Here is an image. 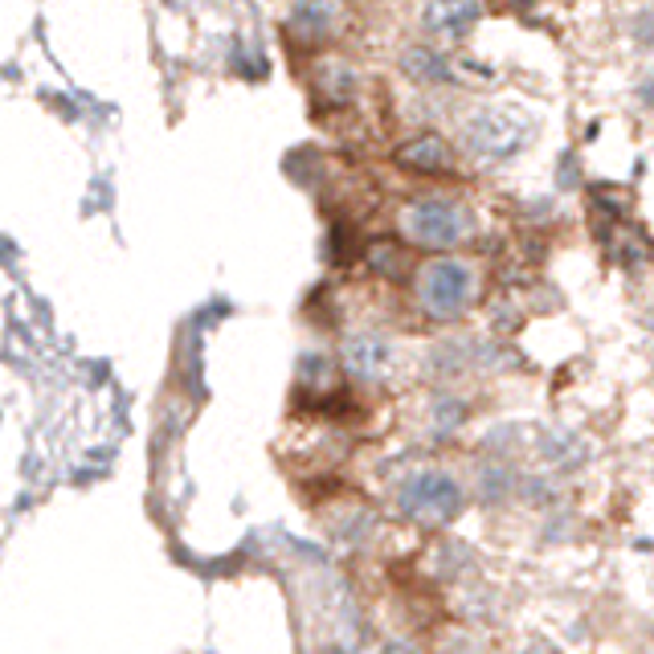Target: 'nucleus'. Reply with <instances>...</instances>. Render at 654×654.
I'll return each instance as SVG.
<instances>
[{
    "instance_id": "nucleus-2",
    "label": "nucleus",
    "mask_w": 654,
    "mask_h": 654,
    "mask_svg": "<svg viewBox=\"0 0 654 654\" xmlns=\"http://www.w3.org/2000/svg\"><path fill=\"white\" fill-rule=\"evenodd\" d=\"M397 230L406 233L413 246L451 250L475 233V218L463 201L454 197H413L397 213Z\"/></svg>"
},
{
    "instance_id": "nucleus-11",
    "label": "nucleus",
    "mask_w": 654,
    "mask_h": 654,
    "mask_svg": "<svg viewBox=\"0 0 654 654\" xmlns=\"http://www.w3.org/2000/svg\"><path fill=\"white\" fill-rule=\"evenodd\" d=\"M544 458H548V463H561V466H577V463H585V442L577 434L556 430V434L544 437Z\"/></svg>"
},
{
    "instance_id": "nucleus-1",
    "label": "nucleus",
    "mask_w": 654,
    "mask_h": 654,
    "mask_svg": "<svg viewBox=\"0 0 654 654\" xmlns=\"http://www.w3.org/2000/svg\"><path fill=\"white\" fill-rule=\"evenodd\" d=\"M483 275L475 262L466 258H437L418 270V303L430 320H463L470 307L479 303Z\"/></svg>"
},
{
    "instance_id": "nucleus-5",
    "label": "nucleus",
    "mask_w": 654,
    "mask_h": 654,
    "mask_svg": "<svg viewBox=\"0 0 654 654\" xmlns=\"http://www.w3.org/2000/svg\"><path fill=\"white\" fill-rule=\"evenodd\" d=\"M392 160H397V168L418 173V176H451L454 168H458L451 144H446L442 135H430V131L413 135V140H406V144L392 152Z\"/></svg>"
},
{
    "instance_id": "nucleus-6",
    "label": "nucleus",
    "mask_w": 654,
    "mask_h": 654,
    "mask_svg": "<svg viewBox=\"0 0 654 654\" xmlns=\"http://www.w3.org/2000/svg\"><path fill=\"white\" fill-rule=\"evenodd\" d=\"M344 4L340 0H295L291 16H287V33L303 45H320L340 30Z\"/></svg>"
},
{
    "instance_id": "nucleus-13",
    "label": "nucleus",
    "mask_w": 654,
    "mask_h": 654,
    "mask_svg": "<svg viewBox=\"0 0 654 654\" xmlns=\"http://www.w3.org/2000/svg\"><path fill=\"white\" fill-rule=\"evenodd\" d=\"M434 418H437V430H442V434H451V430H458V425L466 422V406H458L454 397H437Z\"/></svg>"
},
{
    "instance_id": "nucleus-12",
    "label": "nucleus",
    "mask_w": 654,
    "mask_h": 654,
    "mask_svg": "<svg viewBox=\"0 0 654 654\" xmlns=\"http://www.w3.org/2000/svg\"><path fill=\"white\" fill-rule=\"evenodd\" d=\"M368 262H373V270H380V275H401L406 270V254L392 246V242H373L368 246Z\"/></svg>"
},
{
    "instance_id": "nucleus-8",
    "label": "nucleus",
    "mask_w": 654,
    "mask_h": 654,
    "mask_svg": "<svg viewBox=\"0 0 654 654\" xmlns=\"http://www.w3.org/2000/svg\"><path fill=\"white\" fill-rule=\"evenodd\" d=\"M483 4L479 0H430L422 13V25L442 42H463L466 33L479 25Z\"/></svg>"
},
{
    "instance_id": "nucleus-7",
    "label": "nucleus",
    "mask_w": 654,
    "mask_h": 654,
    "mask_svg": "<svg viewBox=\"0 0 654 654\" xmlns=\"http://www.w3.org/2000/svg\"><path fill=\"white\" fill-rule=\"evenodd\" d=\"M340 361L356 380H380L392 368V344L377 332H356L344 340Z\"/></svg>"
},
{
    "instance_id": "nucleus-4",
    "label": "nucleus",
    "mask_w": 654,
    "mask_h": 654,
    "mask_svg": "<svg viewBox=\"0 0 654 654\" xmlns=\"http://www.w3.org/2000/svg\"><path fill=\"white\" fill-rule=\"evenodd\" d=\"M528 144V128L508 111H475L463 119V147L475 160H511Z\"/></svg>"
},
{
    "instance_id": "nucleus-9",
    "label": "nucleus",
    "mask_w": 654,
    "mask_h": 654,
    "mask_svg": "<svg viewBox=\"0 0 654 654\" xmlns=\"http://www.w3.org/2000/svg\"><path fill=\"white\" fill-rule=\"evenodd\" d=\"M311 87H315V99L328 102V107H348V102H356V95H361V74H356V66H348V62L328 58L315 66Z\"/></svg>"
},
{
    "instance_id": "nucleus-3",
    "label": "nucleus",
    "mask_w": 654,
    "mask_h": 654,
    "mask_svg": "<svg viewBox=\"0 0 654 654\" xmlns=\"http://www.w3.org/2000/svg\"><path fill=\"white\" fill-rule=\"evenodd\" d=\"M463 508H466L463 483L454 479L451 470H437V466L413 470V475L401 479V487H397V511H401L406 520L422 523V528H446V523L458 520Z\"/></svg>"
},
{
    "instance_id": "nucleus-10",
    "label": "nucleus",
    "mask_w": 654,
    "mask_h": 654,
    "mask_svg": "<svg viewBox=\"0 0 654 654\" xmlns=\"http://www.w3.org/2000/svg\"><path fill=\"white\" fill-rule=\"evenodd\" d=\"M401 70L413 78V82H425V87H437V82H451L454 70L446 66V58L442 54H434V49H406V58H401Z\"/></svg>"
}]
</instances>
